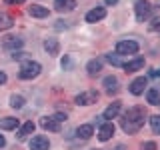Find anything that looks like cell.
I'll list each match as a JSON object with an SVG mask.
<instances>
[{"mask_svg": "<svg viewBox=\"0 0 160 150\" xmlns=\"http://www.w3.org/2000/svg\"><path fill=\"white\" fill-rule=\"evenodd\" d=\"M144 120H146V110H144V106H132L120 118V126H122V130L126 134H136L144 126Z\"/></svg>", "mask_w": 160, "mask_h": 150, "instance_id": "6da1fadb", "label": "cell"}, {"mask_svg": "<svg viewBox=\"0 0 160 150\" xmlns=\"http://www.w3.org/2000/svg\"><path fill=\"white\" fill-rule=\"evenodd\" d=\"M40 70H42V66H40L38 62H34V60H26V62H22V66H20L18 76L22 80H32V78H36L40 74Z\"/></svg>", "mask_w": 160, "mask_h": 150, "instance_id": "7a4b0ae2", "label": "cell"}, {"mask_svg": "<svg viewBox=\"0 0 160 150\" xmlns=\"http://www.w3.org/2000/svg\"><path fill=\"white\" fill-rule=\"evenodd\" d=\"M134 12H136L138 22H144V20L150 18V14H152V4H150L148 0H138L136 6H134Z\"/></svg>", "mask_w": 160, "mask_h": 150, "instance_id": "3957f363", "label": "cell"}, {"mask_svg": "<svg viewBox=\"0 0 160 150\" xmlns=\"http://www.w3.org/2000/svg\"><path fill=\"white\" fill-rule=\"evenodd\" d=\"M136 52H138V42H134V40H120L116 44V54H120V56H128V54Z\"/></svg>", "mask_w": 160, "mask_h": 150, "instance_id": "277c9868", "label": "cell"}, {"mask_svg": "<svg viewBox=\"0 0 160 150\" xmlns=\"http://www.w3.org/2000/svg\"><path fill=\"white\" fill-rule=\"evenodd\" d=\"M98 96L100 94L96 90H86V92H80L76 96V104L78 106H90V104H96L98 102Z\"/></svg>", "mask_w": 160, "mask_h": 150, "instance_id": "5b68a950", "label": "cell"}, {"mask_svg": "<svg viewBox=\"0 0 160 150\" xmlns=\"http://www.w3.org/2000/svg\"><path fill=\"white\" fill-rule=\"evenodd\" d=\"M146 84H148V80L144 78V76H140V78H136V80H132V82H130L128 90L134 94V96H140V94L144 92V88H146Z\"/></svg>", "mask_w": 160, "mask_h": 150, "instance_id": "8992f818", "label": "cell"}, {"mask_svg": "<svg viewBox=\"0 0 160 150\" xmlns=\"http://www.w3.org/2000/svg\"><path fill=\"white\" fill-rule=\"evenodd\" d=\"M104 16H106V8H104V6H96V8H92V10L86 14V22H90V24L100 22Z\"/></svg>", "mask_w": 160, "mask_h": 150, "instance_id": "52a82bcc", "label": "cell"}, {"mask_svg": "<svg viewBox=\"0 0 160 150\" xmlns=\"http://www.w3.org/2000/svg\"><path fill=\"white\" fill-rule=\"evenodd\" d=\"M40 126L44 130H50V132H60V122L54 116H44L40 118Z\"/></svg>", "mask_w": 160, "mask_h": 150, "instance_id": "ba28073f", "label": "cell"}, {"mask_svg": "<svg viewBox=\"0 0 160 150\" xmlns=\"http://www.w3.org/2000/svg\"><path fill=\"white\" fill-rule=\"evenodd\" d=\"M48 148H50V142L42 134H38V136H34L30 140V150H48Z\"/></svg>", "mask_w": 160, "mask_h": 150, "instance_id": "9c48e42d", "label": "cell"}, {"mask_svg": "<svg viewBox=\"0 0 160 150\" xmlns=\"http://www.w3.org/2000/svg\"><path fill=\"white\" fill-rule=\"evenodd\" d=\"M114 136V124L112 122H104L102 126L98 130V140H102V142H106Z\"/></svg>", "mask_w": 160, "mask_h": 150, "instance_id": "30bf717a", "label": "cell"}, {"mask_svg": "<svg viewBox=\"0 0 160 150\" xmlns=\"http://www.w3.org/2000/svg\"><path fill=\"white\" fill-rule=\"evenodd\" d=\"M54 8L58 12H70L76 8V0H54Z\"/></svg>", "mask_w": 160, "mask_h": 150, "instance_id": "8fae6325", "label": "cell"}, {"mask_svg": "<svg viewBox=\"0 0 160 150\" xmlns=\"http://www.w3.org/2000/svg\"><path fill=\"white\" fill-rule=\"evenodd\" d=\"M142 68H144V58L142 56H136L134 60L124 62V70H126V72H136V70H142Z\"/></svg>", "mask_w": 160, "mask_h": 150, "instance_id": "7c38bea8", "label": "cell"}, {"mask_svg": "<svg viewBox=\"0 0 160 150\" xmlns=\"http://www.w3.org/2000/svg\"><path fill=\"white\" fill-rule=\"evenodd\" d=\"M120 106H122V104H120L118 100H114V102L110 104V106H108L106 110H104L102 118H106L108 122H110V120H112V118H116V116H118V112H120Z\"/></svg>", "mask_w": 160, "mask_h": 150, "instance_id": "4fadbf2b", "label": "cell"}, {"mask_svg": "<svg viewBox=\"0 0 160 150\" xmlns=\"http://www.w3.org/2000/svg\"><path fill=\"white\" fill-rule=\"evenodd\" d=\"M28 14L30 16H34V18H46L48 16V8L46 6H40V4H32V6L28 8Z\"/></svg>", "mask_w": 160, "mask_h": 150, "instance_id": "5bb4252c", "label": "cell"}, {"mask_svg": "<svg viewBox=\"0 0 160 150\" xmlns=\"http://www.w3.org/2000/svg\"><path fill=\"white\" fill-rule=\"evenodd\" d=\"M92 134H94V126H92V124H82V126L76 128V136L80 140H88Z\"/></svg>", "mask_w": 160, "mask_h": 150, "instance_id": "9a60e30c", "label": "cell"}, {"mask_svg": "<svg viewBox=\"0 0 160 150\" xmlns=\"http://www.w3.org/2000/svg\"><path fill=\"white\" fill-rule=\"evenodd\" d=\"M44 48H46L48 54H52V56H56V54L60 52V44L56 38H46L44 40Z\"/></svg>", "mask_w": 160, "mask_h": 150, "instance_id": "2e32d148", "label": "cell"}, {"mask_svg": "<svg viewBox=\"0 0 160 150\" xmlns=\"http://www.w3.org/2000/svg\"><path fill=\"white\" fill-rule=\"evenodd\" d=\"M104 86H106L108 94H116L118 92V78L116 76H106L104 78Z\"/></svg>", "mask_w": 160, "mask_h": 150, "instance_id": "e0dca14e", "label": "cell"}, {"mask_svg": "<svg viewBox=\"0 0 160 150\" xmlns=\"http://www.w3.org/2000/svg\"><path fill=\"white\" fill-rule=\"evenodd\" d=\"M2 46L6 48V50H10V48H20L22 46V38H18V36H6L4 38V42H2Z\"/></svg>", "mask_w": 160, "mask_h": 150, "instance_id": "ac0fdd59", "label": "cell"}, {"mask_svg": "<svg viewBox=\"0 0 160 150\" xmlns=\"http://www.w3.org/2000/svg\"><path fill=\"white\" fill-rule=\"evenodd\" d=\"M32 132H34V122H32V120H28V122H24L22 126H20V130H18V140H24L28 134H32Z\"/></svg>", "mask_w": 160, "mask_h": 150, "instance_id": "d6986e66", "label": "cell"}, {"mask_svg": "<svg viewBox=\"0 0 160 150\" xmlns=\"http://www.w3.org/2000/svg\"><path fill=\"white\" fill-rule=\"evenodd\" d=\"M86 70H88V74H90V76H96L100 70H102V60H100V58L90 60V62H88V66H86Z\"/></svg>", "mask_w": 160, "mask_h": 150, "instance_id": "ffe728a7", "label": "cell"}, {"mask_svg": "<svg viewBox=\"0 0 160 150\" xmlns=\"http://www.w3.org/2000/svg\"><path fill=\"white\" fill-rule=\"evenodd\" d=\"M18 126V118H0V130H12Z\"/></svg>", "mask_w": 160, "mask_h": 150, "instance_id": "44dd1931", "label": "cell"}, {"mask_svg": "<svg viewBox=\"0 0 160 150\" xmlns=\"http://www.w3.org/2000/svg\"><path fill=\"white\" fill-rule=\"evenodd\" d=\"M146 100L152 106H158L160 104V92H158V88H150L148 92H146Z\"/></svg>", "mask_w": 160, "mask_h": 150, "instance_id": "7402d4cb", "label": "cell"}, {"mask_svg": "<svg viewBox=\"0 0 160 150\" xmlns=\"http://www.w3.org/2000/svg\"><path fill=\"white\" fill-rule=\"evenodd\" d=\"M12 24H14V20L10 18L8 14L0 12V32H2V30H8V28H12Z\"/></svg>", "mask_w": 160, "mask_h": 150, "instance_id": "603a6c76", "label": "cell"}, {"mask_svg": "<svg viewBox=\"0 0 160 150\" xmlns=\"http://www.w3.org/2000/svg\"><path fill=\"white\" fill-rule=\"evenodd\" d=\"M10 106L12 108H22L24 106V98L20 96V94H12V96H10Z\"/></svg>", "mask_w": 160, "mask_h": 150, "instance_id": "cb8c5ba5", "label": "cell"}, {"mask_svg": "<svg viewBox=\"0 0 160 150\" xmlns=\"http://www.w3.org/2000/svg\"><path fill=\"white\" fill-rule=\"evenodd\" d=\"M150 126H152L154 134H160V114H154V116H150Z\"/></svg>", "mask_w": 160, "mask_h": 150, "instance_id": "d4e9b609", "label": "cell"}, {"mask_svg": "<svg viewBox=\"0 0 160 150\" xmlns=\"http://www.w3.org/2000/svg\"><path fill=\"white\" fill-rule=\"evenodd\" d=\"M106 60L110 64H114V66H124V62H122V58H120V54H108Z\"/></svg>", "mask_w": 160, "mask_h": 150, "instance_id": "484cf974", "label": "cell"}, {"mask_svg": "<svg viewBox=\"0 0 160 150\" xmlns=\"http://www.w3.org/2000/svg\"><path fill=\"white\" fill-rule=\"evenodd\" d=\"M140 150H158V146H156V142H144L140 146Z\"/></svg>", "mask_w": 160, "mask_h": 150, "instance_id": "4316f807", "label": "cell"}, {"mask_svg": "<svg viewBox=\"0 0 160 150\" xmlns=\"http://www.w3.org/2000/svg\"><path fill=\"white\" fill-rule=\"evenodd\" d=\"M150 28H152V30H158V28H160V16L152 20V26H150Z\"/></svg>", "mask_w": 160, "mask_h": 150, "instance_id": "83f0119b", "label": "cell"}, {"mask_svg": "<svg viewBox=\"0 0 160 150\" xmlns=\"http://www.w3.org/2000/svg\"><path fill=\"white\" fill-rule=\"evenodd\" d=\"M12 58H14V60H22V58H24V52H14Z\"/></svg>", "mask_w": 160, "mask_h": 150, "instance_id": "f1b7e54d", "label": "cell"}, {"mask_svg": "<svg viewBox=\"0 0 160 150\" xmlns=\"http://www.w3.org/2000/svg\"><path fill=\"white\" fill-rule=\"evenodd\" d=\"M54 118H56L58 122H64V120H66V114H54Z\"/></svg>", "mask_w": 160, "mask_h": 150, "instance_id": "f546056e", "label": "cell"}, {"mask_svg": "<svg viewBox=\"0 0 160 150\" xmlns=\"http://www.w3.org/2000/svg\"><path fill=\"white\" fill-rule=\"evenodd\" d=\"M6 4H24V0H4Z\"/></svg>", "mask_w": 160, "mask_h": 150, "instance_id": "4dcf8cb0", "label": "cell"}, {"mask_svg": "<svg viewBox=\"0 0 160 150\" xmlns=\"http://www.w3.org/2000/svg\"><path fill=\"white\" fill-rule=\"evenodd\" d=\"M4 82H6V74H4V72H2V70H0V86H2V84H4Z\"/></svg>", "mask_w": 160, "mask_h": 150, "instance_id": "1f68e13d", "label": "cell"}, {"mask_svg": "<svg viewBox=\"0 0 160 150\" xmlns=\"http://www.w3.org/2000/svg\"><path fill=\"white\" fill-rule=\"evenodd\" d=\"M150 76H152V78H156V76H160V70H152V72H150Z\"/></svg>", "mask_w": 160, "mask_h": 150, "instance_id": "d6a6232c", "label": "cell"}, {"mask_svg": "<svg viewBox=\"0 0 160 150\" xmlns=\"http://www.w3.org/2000/svg\"><path fill=\"white\" fill-rule=\"evenodd\" d=\"M62 66H66V68L70 66V60H68V58H64V60H62Z\"/></svg>", "mask_w": 160, "mask_h": 150, "instance_id": "836d02e7", "label": "cell"}, {"mask_svg": "<svg viewBox=\"0 0 160 150\" xmlns=\"http://www.w3.org/2000/svg\"><path fill=\"white\" fill-rule=\"evenodd\" d=\"M4 144H6V140H4V136H2V134H0V148H2Z\"/></svg>", "mask_w": 160, "mask_h": 150, "instance_id": "e575fe53", "label": "cell"}, {"mask_svg": "<svg viewBox=\"0 0 160 150\" xmlns=\"http://www.w3.org/2000/svg\"><path fill=\"white\" fill-rule=\"evenodd\" d=\"M114 150H126V146H124V144H118V146L114 148Z\"/></svg>", "mask_w": 160, "mask_h": 150, "instance_id": "d590c367", "label": "cell"}, {"mask_svg": "<svg viewBox=\"0 0 160 150\" xmlns=\"http://www.w3.org/2000/svg\"><path fill=\"white\" fill-rule=\"evenodd\" d=\"M118 0H106V4H116Z\"/></svg>", "mask_w": 160, "mask_h": 150, "instance_id": "8d00e7d4", "label": "cell"}, {"mask_svg": "<svg viewBox=\"0 0 160 150\" xmlns=\"http://www.w3.org/2000/svg\"><path fill=\"white\" fill-rule=\"evenodd\" d=\"M158 32H160V28H158Z\"/></svg>", "mask_w": 160, "mask_h": 150, "instance_id": "74e56055", "label": "cell"}]
</instances>
